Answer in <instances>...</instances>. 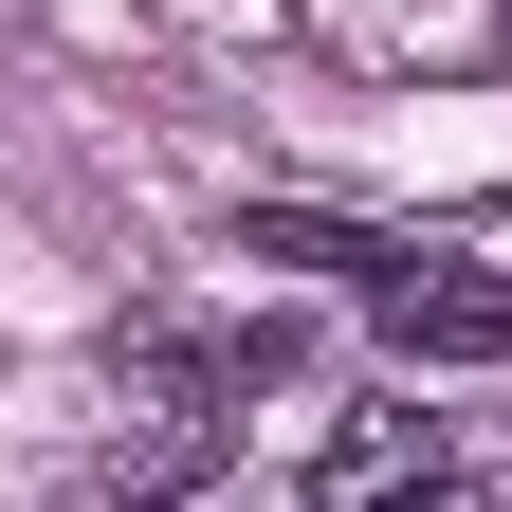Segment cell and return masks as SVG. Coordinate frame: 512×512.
<instances>
[{
	"instance_id": "cell-1",
	"label": "cell",
	"mask_w": 512,
	"mask_h": 512,
	"mask_svg": "<svg viewBox=\"0 0 512 512\" xmlns=\"http://www.w3.org/2000/svg\"><path fill=\"white\" fill-rule=\"evenodd\" d=\"M366 311H384L403 366H512V275H494V256H403Z\"/></svg>"
},
{
	"instance_id": "cell-2",
	"label": "cell",
	"mask_w": 512,
	"mask_h": 512,
	"mask_svg": "<svg viewBox=\"0 0 512 512\" xmlns=\"http://www.w3.org/2000/svg\"><path fill=\"white\" fill-rule=\"evenodd\" d=\"M439 476H458V458H439L421 403H348L330 439H311V512H421Z\"/></svg>"
},
{
	"instance_id": "cell-3",
	"label": "cell",
	"mask_w": 512,
	"mask_h": 512,
	"mask_svg": "<svg viewBox=\"0 0 512 512\" xmlns=\"http://www.w3.org/2000/svg\"><path fill=\"white\" fill-rule=\"evenodd\" d=\"M421 512H494V494H476V476H439V494H421Z\"/></svg>"
}]
</instances>
